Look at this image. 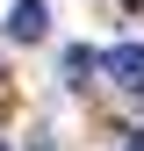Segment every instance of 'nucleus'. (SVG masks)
<instances>
[{"instance_id":"1","label":"nucleus","mask_w":144,"mask_h":151,"mask_svg":"<svg viewBox=\"0 0 144 151\" xmlns=\"http://www.w3.org/2000/svg\"><path fill=\"white\" fill-rule=\"evenodd\" d=\"M7 36H14V43H43V36H50V7H43V0H14V7H7Z\"/></svg>"},{"instance_id":"2","label":"nucleus","mask_w":144,"mask_h":151,"mask_svg":"<svg viewBox=\"0 0 144 151\" xmlns=\"http://www.w3.org/2000/svg\"><path fill=\"white\" fill-rule=\"evenodd\" d=\"M108 72H115L122 93H144V43H115L108 50Z\"/></svg>"},{"instance_id":"3","label":"nucleus","mask_w":144,"mask_h":151,"mask_svg":"<svg viewBox=\"0 0 144 151\" xmlns=\"http://www.w3.org/2000/svg\"><path fill=\"white\" fill-rule=\"evenodd\" d=\"M86 79H94V50L72 43V50H65V86H86Z\"/></svg>"},{"instance_id":"4","label":"nucleus","mask_w":144,"mask_h":151,"mask_svg":"<svg viewBox=\"0 0 144 151\" xmlns=\"http://www.w3.org/2000/svg\"><path fill=\"white\" fill-rule=\"evenodd\" d=\"M122 151H144V129H130V144H122Z\"/></svg>"}]
</instances>
